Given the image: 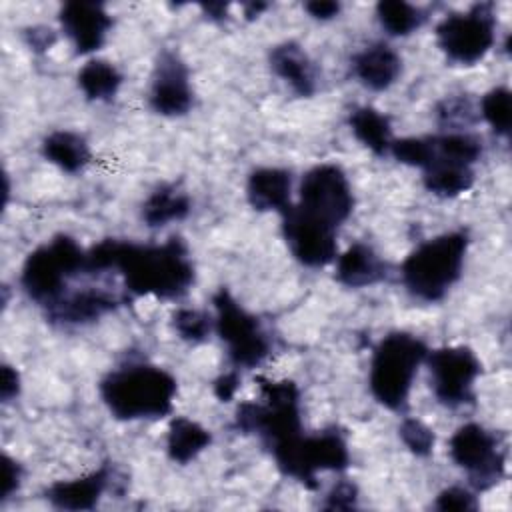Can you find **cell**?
Instances as JSON below:
<instances>
[{"label":"cell","instance_id":"cell-33","mask_svg":"<svg viewBox=\"0 0 512 512\" xmlns=\"http://www.w3.org/2000/svg\"><path fill=\"white\" fill-rule=\"evenodd\" d=\"M398 436L402 440V444L408 448V452H412L418 458H426L432 454L434 444H436V434L434 430L418 420V418H404L398 426Z\"/></svg>","mask_w":512,"mask_h":512},{"label":"cell","instance_id":"cell-29","mask_svg":"<svg viewBox=\"0 0 512 512\" xmlns=\"http://www.w3.org/2000/svg\"><path fill=\"white\" fill-rule=\"evenodd\" d=\"M432 138H434L436 154H440L442 158H448L452 162L472 166V168L480 160L482 150H484L482 140L468 130L444 132V134L432 136Z\"/></svg>","mask_w":512,"mask_h":512},{"label":"cell","instance_id":"cell-18","mask_svg":"<svg viewBox=\"0 0 512 512\" xmlns=\"http://www.w3.org/2000/svg\"><path fill=\"white\" fill-rule=\"evenodd\" d=\"M270 70L300 98H310L318 90V70L308 52L294 40H284L268 52Z\"/></svg>","mask_w":512,"mask_h":512},{"label":"cell","instance_id":"cell-15","mask_svg":"<svg viewBox=\"0 0 512 512\" xmlns=\"http://www.w3.org/2000/svg\"><path fill=\"white\" fill-rule=\"evenodd\" d=\"M58 20L74 52L82 56L98 52L112 28V16L100 2H66Z\"/></svg>","mask_w":512,"mask_h":512},{"label":"cell","instance_id":"cell-42","mask_svg":"<svg viewBox=\"0 0 512 512\" xmlns=\"http://www.w3.org/2000/svg\"><path fill=\"white\" fill-rule=\"evenodd\" d=\"M202 10L204 14L210 18V20H224L228 16V4L224 2H208V4H202Z\"/></svg>","mask_w":512,"mask_h":512},{"label":"cell","instance_id":"cell-13","mask_svg":"<svg viewBox=\"0 0 512 512\" xmlns=\"http://www.w3.org/2000/svg\"><path fill=\"white\" fill-rule=\"evenodd\" d=\"M282 238L290 254L308 268H322L336 260L338 242L336 228L308 216L296 204H288L282 212Z\"/></svg>","mask_w":512,"mask_h":512},{"label":"cell","instance_id":"cell-35","mask_svg":"<svg viewBox=\"0 0 512 512\" xmlns=\"http://www.w3.org/2000/svg\"><path fill=\"white\" fill-rule=\"evenodd\" d=\"M434 508L440 512H470L478 510V498L472 488L448 486L442 492H438Z\"/></svg>","mask_w":512,"mask_h":512},{"label":"cell","instance_id":"cell-6","mask_svg":"<svg viewBox=\"0 0 512 512\" xmlns=\"http://www.w3.org/2000/svg\"><path fill=\"white\" fill-rule=\"evenodd\" d=\"M86 250L70 236L58 234L34 248L20 270V286L30 300L46 308L68 290V282L84 274Z\"/></svg>","mask_w":512,"mask_h":512},{"label":"cell","instance_id":"cell-4","mask_svg":"<svg viewBox=\"0 0 512 512\" xmlns=\"http://www.w3.org/2000/svg\"><path fill=\"white\" fill-rule=\"evenodd\" d=\"M470 238L452 230L420 242L402 262L400 278L408 294L422 302L442 300L460 280Z\"/></svg>","mask_w":512,"mask_h":512},{"label":"cell","instance_id":"cell-40","mask_svg":"<svg viewBox=\"0 0 512 512\" xmlns=\"http://www.w3.org/2000/svg\"><path fill=\"white\" fill-rule=\"evenodd\" d=\"M304 10L308 12L310 18L314 20H332L340 14L342 6L340 2H332V0H312V2H306L304 4Z\"/></svg>","mask_w":512,"mask_h":512},{"label":"cell","instance_id":"cell-16","mask_svg":"<svg viewBox=\"0 0 512 512\" xmlns=\"http://www.w3.org/2000/svg\"><path fill=\"white\" fill-rule=\"evenodd\" d=\"M120 306V298L102 288L66 290L60 298L48 304L46 318L54 326H84L100 320Z\"/></svg>","mask_w":512,"mask_h":512},{"label":"cell","instance_id":"cell-31","mask_svg":"<svg viewBox=\"0 0 512 512\" xmlns=\"http://www.w3.org/2000/svg\"><path fill=\"white\" fill-rule=\"evenodd\" d=\"M172 328L180 340L188 344H202L214 330V318L198 308H178L172 316Z\"/></svg>","mask_w":512,"mask_h":512},{"label":"cell","instance_id":"cell-8","mask_svg":"<svg viewBox=\"0 0 512 512\" xmlns=\"http://www.w3.org/2000/svg\"><path fill=\"white\" fill-rule=\"evenodd\" d=\"M214 330L226 344V354L234 368H256L270 354V338L260 320L220 288L212 296Z\"/></svg>","mask_w":512,"mask_h":512},{"label":"cell","instance_id":"cell-20","mask_svg":"<svg viewBox=\"0 0 512 512\" xmlns=\"http://www.w3.org/2000/svg\"><path fill=\"white\" fill-rule=\"evenodd\" d=\"M336 280L346 288H366L386 278L388 266L382 256L364 242H354L336 256Z\"/></svg>","mask_w":512,"mask_h":512},{"label":"cell","instance_id":"cell-5","mask_svg":"<svg viewBox=\"0 0 512 512\" xmlns=\"http://www.w3.org/2000/svg\"><path fill=\"white\" fill-rule=\"evenodd\" d=\"M426 356L428 348L418 336L404 330L386 334L370 358L368 386L374 400L392 412L406 410L414 378Z\"/></svg>","mask_w":512,"mask_h":512},{"label":"cell","instance_id":"cell-39","mask_svg":"<svg viewBox=\"0 0 512 512\" xmlns=\"http://www.w3.org/2000/svg\"><path fill=\"white\" fill-rule=\"evenodd\" d=\"M240 388V374L238 370H230L220 374L214 384H212V392L220 402H230L236 396V390Z\"/></svg>","mask_w":512,"mask_h":512},{"label":"cell","instance_id":"cell-3","mask_svg":"<svg viewBox=\"0 0 512 512\" xmlns=\"http://www.w3.org/2000/svg\"><path fill=\"white\" fill-rule=\"evenodd\" d=\"M262 400L240 402L234 426L242 434H254L270 454L298 440L302 432L300 390L292 380L258 378Z\"/></svg>","mask_w":512,"mask_h":512},{"label":"cell","instance_id":"cell-14","mask_svg":"<svg viewBox=\"0 0 512 512\" xmlns=\"http://www.w3.org/2000/svg\"><path fill=\"white\" fill-rule=\"evenodd\" d=\"M150 108L166 118H178L192 110L194 90L186 62L174 50H162L154 62L148 90Z\"/></svg>","mask_w":512,"mask_h":512},{"label":"cell","instance_id":"cell-41","mask_svg":"<svg viewBox=\"0 0 512 512\" xmlns=\"http://www.w3.org/2000/svg\"><path fill=\"white\" fill-rule=\"evenodd\" d=\"M26 42L32 50L42 52V50H48L56 42V34H54V30H50L46 26H32L26 32Z\"/></svg>","mask_w":512,"mask_h":512},{"label":"cell","instance_id":"cell-26","mask_svg":"<svg viewBox=\"0 0 512 512\" xmlns=\"http://www.w3.org/2000/svg\"><path fill=\"white\" fill-rule=\"evenodd\" d=\"M348 126L354 138L376 156L390 152L392 124L390 118L374 106H358L348 116Z\"/></svg>","mask_w":512,"mask_h":512},{"label":"cell","instance_id":"cell-9","mask_svg":"<svg viewBox=\"0 0 512 512\" xmlns=\"http://www.w3.org/2000/svg\"><path fill=\"white\" fill-rule=\"evenodd\" d=\"M496 42V16L490 2H478L464 12L444 16L436 26V44L456 64L480 62Z\"/></svg>","mask_w":512,"mask_h":512},{"label":"cell","instance_id":"cell-22","mask_svg":"<svg viewBox=\"0 0 512 512\" xmlns=\"http://www.w3.org/2000/svg\"><path fill=\"white\" fill-rule=\"evenodd\" d=\"M474 180L476 174L472 166L442 158L440 154H436V150L428 166L422 170L424 188L440 198H456L460 194H466L474 186Z\"/></svg>","mask_w":512,"mask_h":512},{"label":"cell","instance_id":"cell-32","mask_svg":"<svg viewBox=\"0 0 512 512\" xmlns=\"http://www.w3.org/2000/svg\"><path fill=\"white\" fill-rule=\"evenodd\" d=\"M390 154L400 164L424 170L428 166V162L432 160V156H434V140H432V136L398 138V140H392Z\"/></svg>","mask_w":512,"mask_h":512},{"label":"cell","instance_id":"cell-36","mask_svg":"<svg viewBox=\"0 0 512 512\" xmlns=\"http://www.w3.org/2000/svg\"><path fill=\"white\" fill-rule=\"evenodd\" d=\"M358 504V486L350 480L336 482L324 496L322 508L326 510H350Z\"/></svg>","mask_w":512,"mask_h":512},{"label":"cell","instance_id":"cell-21","mask_svg":"<svg viewBox=\"0 0 512 512\" xmlns=\"http://www.w3.org/2000/svg\"><path fill=\"white\" fill-rule=\"evenodd\" d=\"M292 174L284 168L262 166L246 180L248 204L258 212H282L292 200Z\"/></svg>","mask_w":512,"mask_h":512},{"label":"cell","instance_id":"cell-27","mask_svg":"<svg viewBox=\"0 0 512 512\" xmlns=\"http://www.w3.org/2000/svg\"><path fill=\"white\" fill-rule=\"evenodd\" d=\"M120 70L102 58H90L76 74L78 88L92 102H110L122 86Z\"/></svg>","mask_w":512,"mask_h":512},{"label":"cell","instance_id":"cell-24","mask_svg":"<svg viewBox=\"0 0 512 512\" xmlns=\"http://www.w3.org/2000/svg\"><path fill=\"white\" fill-rule=\"evenodd\" d=\"M192 210V200L178 184L156 186L142 204V220L148 228H162L184 220Z\"/></svg>","mask_w":512,"mask_h":512},{"label":"cell","instance_id":"cell-19","mask_svg":"<svg viewBox=\"0 0 512 512\" xmlns=\"http://www.w3.org/2000/svg\"><path fill=\"white\" fill-rule=\"evenodd\" d=\"M352 74L364 88L382 92L400 78L402 58L386 42H372L354 54Z\"/></svg>","mask_w":512,"mask_h":512},{"label":"cell","instance_id":"cell-2","mask_svg":"<svg viewBox=\"0 0 512 512\" xmlns=\"http://www.w3.org/2000/svg\"><path fill=\"white\" fill-rule=\"evenodd\" d=\"M178 392L176 378L162 366L148 362H128L108 374L98 384V394L116 420L164 418L174 408Z\"/></svg>","mask_w":512,"mask_h":512},{"label":"cell","instance_id":"cell-7","mask_svg":"<svg viewBox=\"0 0 512 512\" xmlns=\"http://www.w3.org/2000/svg\"><path fill=\"white\" fill-rule=\"evenodd\" d=\"M272 458L284 476L308 490L318 486V472H344L350 466L348 442L336 428L302 434L290 446L274 452Z\"/></svg>","mask_w":512,"mask_h":512},{"label":"cell","instance_id":"cell-10","mask_svg":"<svg viewBox=\"0 0 512 512\" xmlns=\"http://www.w3.org/2000/svg\"><path fill=\"white\" fill-rule=\"evenodd\" d=\"M448 454L466 472L476 494L494 488L506 476V452L500 450L496 434L478 422H466L454 430Z\"/></svg>","mask_w":512,"mask_h":512},{"label":"cell","instance_id":"cell-25","mask_svg":"<svg viewBox=\"0 0 512 512\" xmlns=\"http://www.w3.org/2000/svg\"><path fill=\"white\" fill-rule=\"evenodd\" d=\"M212 442L208 428L186 416H174L166 432V454L172 462L186 466L194 462Z\"/></svg>","mask_w":512,"mask_h":512},{"label":"cell","instance_id":"cell-43","mask_svg":"<svg viewBox=\"0 0 512 512\" xmlns=\"http://www.w3.org/2000/svg\"><path fill=\"white\" fill-rule=\"evenodd\" d=\"M266 8H268V4H262V2L244 4V16H246L248 20H254V18H258Z\"/></svg>","mask_w":512,"mask_h":512},{"label":"cell","instance_id":"cell-28","mask_svg":"<svg viewBox=\"0 0 512 512\" xmlns=\"http://www.w3.org/2000/svg\"><path fill=\"white\" fill-rule=\"evenodd\" d=\"M376 18L390 36H410L426 22V12L404 0H380Z\"/></svg>","mask_w":512,"mask_h":512},{"label":"cell","instance_id":"cell-38","mask_svg":"<svg viewBox=\"0 0 512 512\" xmlns=\"http://www.w3.org/2000/svg\"><path fill=\"white\" fill-rule=\"evenodd\" d=\"M20 388H22V380H20L18 370L10 364H2V372H0V398H2V402L8 404L14 398H18Z\"/></svg>","mask_w":512,"mask_h":512},{"label":"cell","instance_id":"cell-34","mask_svg":"<svg viewBox=\"0 0 512 512\" xmlns=\"http://www.w3.org/2000/svg\"><path fill=\"white\" fill-rule=\"evenodd\" d=\"M436 118L438 124L444 126L448 132H458L466 130L464 126L474 122V108L464 96H452L442 100L436 106Z\"/></svg>","mask_w":512,"mask_h":512},{"label":"cell","instance_id":"cell-1","mask_svg":"<svg viewBox=\"0 0 512 512\" xmlns=\"http://www.w3.org/2000/svg\"><path fill=\"white\" fill-rule=\"evenodd\" d=\"M122 276L124 288L134 296L176 300L194 284V264L182 238L172 236L162 244H138L106 238L86 250L84 274L104 272Z\"/></svg>","mask_w":512,"mask_h":512},{"label":"cell","instance_id":"cell-23","mask_svg":"<svg viewBox=\"0 0 512 512\" xmlns=\"http://www.w3.org/2000/svg\"><path fill=\"white\" fill-rule=\"evenodd\" d=\"M42 156L66 174L82 172L92 160L88 140L74 130H54L42 140Z\"/></svg>","mask_w":512,"mask_h":512},{"label":"cell","instance_id":"cell-17","mask_svg":"<svg viewBox=\"0 0 512 512\" xmlns=\"http://www.w3.org/2000/svg\"><path fill=\"white\" fill-rule=\"evenodd\" d=\"M114 478L110 464H102L84 476L72 480H56L44 490V498L60 510H92L100 502Z\"/></svg>","mask_w":512,"mask_h":512},{"label":"cell","instance_id":"cell-11","mask_svg":"<svg viewBox=\"0 0 512 512\" xmlns=\"http://www.w3.org/2000/svg\"><path fill=\"white\" fill-rule=\"evenodd\" d=\"M294 204L308 216L338 230L354 210L352 184L338 164H316L302 176L298 202Z\"/></svg>","mask_w":512,"mask_h":512},{"label":"cell","instance_id":"cell-37","mask_svg":"<svg viewBox=\"0 0 512 512\" xmlns=\"http://www.w3.org/2000/svg\"><path fill=\"white\" fill-rule=\"evenodd\" d=\"M24 480V470L22 464L12 458L10 454H2V502H6L8 498H12Z\"/></svg>","mask_w":512,"mask_h":512},{"label":"cell","instance_id":"cell-12","mask_svg":"<svg viewBox=\"0 0 512 512\" xmlns=\"http://www.w3.org/2000/svg\"><path fill=\"white\" fill-rule=\"evenodd\" d=\"M424 362L430 370L432 394L442 406L460 408L474 402V384L482 364L472 348L458 344L428 350Z\"/></svg>","mask_w":512,"mask_h":512},{"label":"cell","instance_id":"cell-30","mask_svg":"<svg viewBox=\"0 0 512 512\" xmlns=\"http://www.w3.org/2000/svg\"><path fill=\"white\" fill-rule=\"evenodd\" d=\"M480 116L496 136H510L512 126V92L506 86L488 90L480 100Z\"/></svg>","mask_w":512,"mask_h":512}]
</instances>
